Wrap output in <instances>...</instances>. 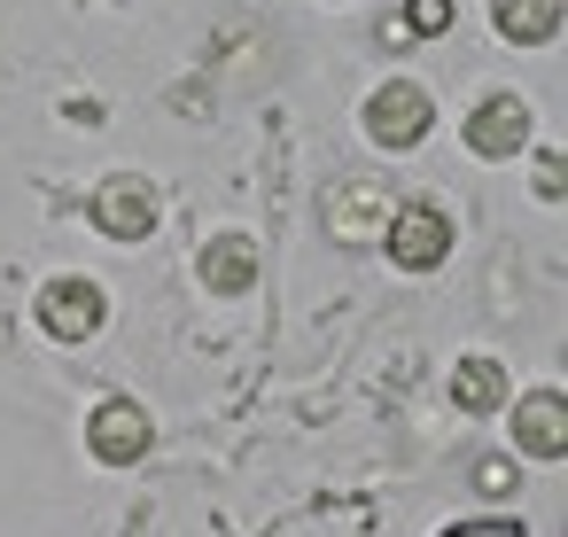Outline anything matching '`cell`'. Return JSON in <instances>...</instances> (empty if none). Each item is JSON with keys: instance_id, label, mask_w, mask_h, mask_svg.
<instances>
[{"instance_id": "obj_15", "label": "cell", "mask_w": 568, "mask_h": 537, "mask_svg": "<svg viewBox=\"0 0 568 537\" xmlns=\"http://www.w3.org/2000/svg\"><path fill=\"white\" fill-rule=\"evenodd\" d=\"M560 188H568V180H560V149H545V156H537V195L560 203Z\"/></svg>"}, {"instance_id": "obj_13", "label": "cell", "mask_w": 568, "mask_h": 537, "mask_svg": "<svg viewBox=\"0 0 568 537\" xmlns=\"http://www.w3.org/2000/svg\"><path fill=\"white\" fill-rule=\"evenodd\" d=\"M444 537H529L521 521H498V514H483V521H452Z\"/></svg>"}, {"instance_id": "obj_1", "label": "cell", "mask_w": 568, "mask_h": 537, "mask_svg": "<svg viewBox=\"0 0 568 537\" xmlns=\"http://www.w3.org/2000/svg\"><path fill=\"white\" fill-rule=\"evenodd\" d=\"M428 125H436V102H428L413 79H389V87L366 94V141H374V149H420Z\"/></svg>"}, {"instance_id": "obj_3", "label": "cell", "mask_w": 568, "mask_h": 537, "mask_svg": "<svg viewBox=\"0 0 568 537\" xmlns=\"http://www.w3.org/2000/svg\"><path fill=\"white\" fill-rule=\"evenodd\" d=\"M102 320H110L102 281H87V273H55V281L40 288V327H48L55 343H87Z\"/></svg>"}, {"instance_id": "obj_12", "label": "cell", "mask_w": 568, "mask_h": 537, "mask_svg": "<svg viewBox=\"0 0 568 537\" xmlns=\"http://www.w3.org/2000/svg\"><path fill=\"white\" fill-rule=\"evenodd\" d=\"M405 24H413L420 40H436V32H452V0H405Z\"/></svg>"}, {"instance_id": "obj_14", "label": "cell", "mask_w": 568, "mask_h": 537, "mask_svg": "<svg viewBox=\"0 0 568 537\" xmlns=\"http://www.w3.org/2000/svg\"><path fill=\"white\" fill-rule=\"evenodd\" d=\"M514 483H521V475H514L506 459H483V467H475V490H490V498H506Z\"/></svg>"}, {"instance_id": "obj_8", "label": "cell", "mask_w": 568, "mask_h": 537, "mask_svg": "<svg viewBox=\"0 0 568 537\" xmlns=\"http://www.w3.org/2000/svg\"><path fill=\"white\" fill-rule=\"evenodd\" d=\"M514 444H521L529 459H560V452H568V397H560V389H529V397L514 405Z\"/></svg>"}, {"instance_id": "obj_5", "label": "cell", "mask_w": 568, "mask_h": 537, "mask_svg": "<svg viewBox=\"0 0 568 537\" xmlns=\"http://www.w3.org/2000/svg\"><path fill=\"white\" fill-rule=\"evenodd\" d=\"M149 444H156V428H149V413H141L133 397H102V405H94V421H87V452H94L102 467H133Z\"/></svg>"}, {"instance_id": "obj_9", "label": "cell", "mask_w": 568, "mask_h": 537, "mask_svg": "<svg viewBox=\"0 0 568 537\" xmlns=\"http://www.w3.org/2000/svg\"><path fill=\"white\" fill-rule=\"evenodd\" d=\"M382 219H389V195H382L374 180H343V188H327V226H335L343 242H366Z\"/></svg>"}, {"instance_id": "obj_2", "label": "cell", "mask_w": 568, "mask_h": 537, "mask_svg": "<svg viewBox=\"0 0 568 537\" xmlns=\"http://www.w3.org/2000/svg\"><path fill=\"white\" fill-rule=\"evenodd\" d=\"M382 242H389V265L436 273V265L452 257V219H444L436 203H397V211L382 219Z\"/></svg>"}, {"instance_id": "obj_4", "label": "cell", "mask_w": 568, "mask_h": 537, "mask_svg": "<svg viewBox=\"0 0 568 537\" xmlns=\"http://www.w3.org/2000/svg\"><path fill=\"white\" fill-rule=\"evenodd\" d=\"M94 226H102L110 242H149V234H156V188H149L141 172H110V180L94 188Z\"/></svg>"}, {"instance_id": "obj_6", "label": "cell", "mask_w": 568, "mask_h": 537, "mask_svg": "<svg viewBox=\"0 0 568 537\" xmlns=\"http://www.w3.org/2000/svg\"><path fill=\"white\" fill-rule=\"evenodd\" d=\"M467 149L490 156V164H514V156L529 149V110H521L514 94H483V102L467 110Z\"/></svg>"}, {"instance_id": "obj_10", "label": "cell", "mask_w": 568, "mask_h": 537, "mask_svg": "<svg viewBox=\"0 0 568 537\" xmlns=\"http://www.w3.org/2000/svg\"><path fill=\"white\" fill-rule=\"evenodd\" d=\"M490 24L514 48H545L560 32V0H490Z\"/></svg>"}, {"instance_id": "obj_7", "label": "cell", "mask_w": 568, "mask_h": 537, "mask_svg": "<svg viewBox=\"0 0 568 537\" xmlns=\"http://www.w3.org/2000/svg\"><path fill=\"white\" fill-rule=\"evenodd\" d=\"M195 273H203V288H219V296H242V288H257V273H265V250H257V234L226 226V234H211V242L195 250Z\"/></svg>"}, {"instance_id": "obj_11", "label": "cell", "mask_w": 568, "mask_h": 537, "mask_svg": "<svg viewBox=\"0 0 568 537\" xmlns=\"http://www.w3.org/2000/svg\"><path fill=\"white\" fill-rule=\"evenodd\" d=\"M452 405H459V413H498V405H506V366L483 358V351H467V358L452 366Z\"/></svg>"}]
</instances>
